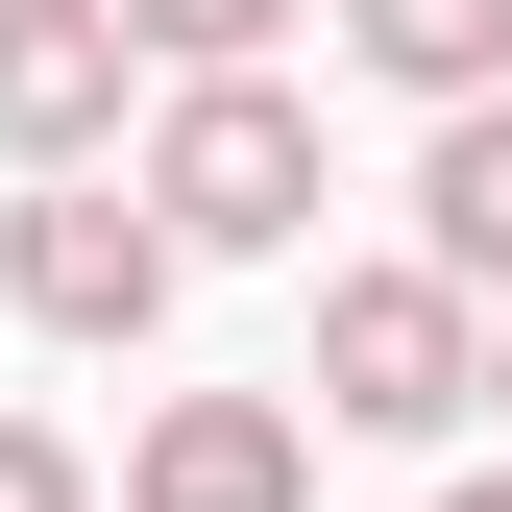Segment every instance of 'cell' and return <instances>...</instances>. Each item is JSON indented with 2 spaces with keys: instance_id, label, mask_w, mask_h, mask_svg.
<instances>
[{
  "instance_id": "6da1fadb",
  "label": "cell",
  "mask_w": 512,
  "mask_h": 512,
  "mask_svg": "<svg viewBox=\"0 0 512 512\" xmlns=\"http://www.w3.org/2000/svg\"><path fill=\"white\" fill-rule=\"evenodd\" d=\"M317 415H342V439H439V415H488V293H439V269H342V293H317Z\"/></svg>"
},
{
  "instance_id": "7a4b0ae2",
  "label": "cell",
  "mask_w": 512,
  "mask_h": 512,
  "mask_svg": "<svg viewBox=\"0 0 512 512\" xmlns=\"http://www.w3.org/2000/svg\"><path fill=\"white\" fill-rule=\"evenodd\" d=\"M147 220H171V244H293V220H317V122H293V74H171V122H147Z\"/></svg>"
},
{
  "instance_id": "3957f363",
  "label": "cell",
  "mask_w": 512,
  "mask_h": 512,
  "mask_svg": "<svg viewBox=\"0 0 512 512\" xmlns=\"http://www.w3.org/2000/svg\"><path fill=\"white\" fill-rule=\"evenodd\" d=\"M171 269H196V244H171L147 196H98V171H49V196L0 220V293H25L49 342H147V317H171Z\"/></svg>"
},
{
  "instance_id": "277c9868",
  "label": "cell",
  "mask_w": 512,
  "mask_h": 512,
  "mask_svg": "<svg viewBox=\"0 0 512 512\" xmlns=\"http://www.w3.org/2000/svg\"><path fill=\"white\" fill-rule=\"evenodd\" d=\"M122 512H317V415L293 391H171L147 464H122Z\"/></svg>"
},
{
  "instance_id": "5b68a950",
  "label": "cell",
  "mask_w": 512,
  "mask_h": 512,
  "mask_svg": "<svg viewBox=\"0 0 512 512\" xmlns=\"http://www.w3.org/2000/svg\"><path fill=\"white\" fill-rule=\"evenodd\" d=\"M122 74H147L122 0H0V147H25V171H98L122 147Z\"/></svg>"
},
{
  "instance_id": "8992f818",
  "label": "cell",
  "mask_w": 512,
  "mask_h": 512,
  "mask_svg": "<svg viewBox=\"0 0 512 512\" xmlns=\"http://www.w3.org/2000/svg\"><path fill=\"white\" fill-rule=\"evenodd\" d=\"M415 269H439V293H512V98L439 122V171H415Z\"/></svg>"
},
{
  "instance_id": "52a82bcc",
  "label": "cell",
  "mask_w": 512,
  "mask_h": 512,
  "mask_svg": "<svg viewBox=\"0 0 512 512\" xmlns=\"http://www.w3.org/2000/svg\"><path fill=\"white\" fill-rule=\"evenodd\" d=\"M342 49H366V74H415L439 122L512 98V0H342Z\"/></svg>"
},
{
  "instance_id": "ba28073f",
  "label": "cell",
  "mask_w": 512,
  "mask_h": 512,
  "mask_svg": "<svg viewBox=\"0 0 512 512\" xmlns=\"http://www.w3.org/2000/svg\"><path fill=\"white\" fill-rule=\"evenodd\" d=\"M293 0H122V49H171V74H269Z\"/></svg>"
},
{
  "instance_id": "9c48e42d",
  "label": "cell",
  "mask_w": 512,
  "mask_h": 512,
  "mask_svg": "<svg viewBox=\"0 0 512 512\" xmlns=\"http://www.w3.org/2000/svg\"><path fill=\"white\" fill-rule=\"evenodd\" d=\"M0 512H98V464H74L49 415H0Z\"/></svg>"
},
{
  "instance_id": "30bf717a",
  "label": "cell",
  "mask_w": 512,
  "mask_h": 512,
  "mask_svg": "<svg viewBox=\"0 0 512 512\" xmlns=\"http://www.w3.org/2000/svg\"><path fill=\"white\" fill-rule=\"evenodd\" d=\"M439 512H512V488H439Z\"/></svg>"
},
{
  "instance_id": "8fae6325",
  "label": "cell",
  "mask_w": 512,
  "mask_h": 512,
  "mask_svg": "<svg viewBox=\"0 0 512 512\" xmlns=\"http://www.w3.org/2000/svg\"><path fill=\"white\" fill-rule=\"evenodd\" d=\"M488 391H512V342H488Z\"/></svg>"
}]
</instances>
